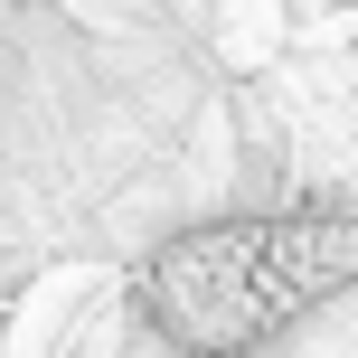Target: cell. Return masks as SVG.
<instances>
[{"label": "cell", "mask_w": 358, "mask_h": 358, "mask_svg": "<svg viewBox=\"0 0 358 358\" xmlns=\"http://www.w3.org/2000/svg\"><path fill=\"white\" fill-rule=\"evenodd\" d=\"M358 283V217H208L142 264V321L170 358H255Z\"/></svg>", "instance_id": "obj_1"}]
</instances>
